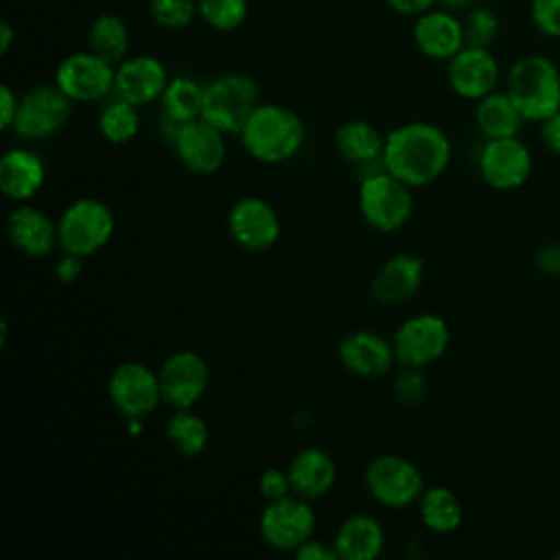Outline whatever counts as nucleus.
<instances>
[{
  "label": "nucleus",
  "instance_id": "obj_22",
  "mask_svg": "<svg viewBox=\"0 0 560 560\" xmlns=\"http://www.w3.org/2000/svg\"><path fill=\"white\" fill-rule=\"evenodd\" d=\"M424 278V262L413 254H394L374 273L370 291L378 304L394 306L413 298Z\"/></svg>",
  "mask_w": 560,
  "mask_h": 560
},
{
  "label": "nucleus",
  "instance_id": "obj_14",
  "mask_svg": "<svg viewBox=\"0 0 560 560\" xmlns=\"http://www.w3.org/2000/svg\"><path fill=\"white\" fill-rule=\"evenodd\" d=\"M225 136L228 133H223L208 120L195 118L190 122L177 125L168 142L186 171H190L192 175L206 177V175H214L225 164V158H228Z\"/></svg>",
  "mask_w": 560,
  "mask_h": 560
},
{
  "label": "nucleus",
  "instance_id": "obj_1",
  "mask_svg": "<svg viewBox=\"0 0 560 560\" xmlns=\"http://www.w3.org/2000/svg\"><path fill=\"white\" fill-rule=\"evenodd\" d=\"M448 136L433 122L411 120L385 136L383 166L411 188L433 184L451 164Z\"/></svg>",
  "mask_w": 560,
  "mask_h": 560
},
{
  "label": "nucleus",
  "instance_id": "obj_37",
  "mask_svg": "<svg viewBox=\"0 0 560 560\" xmlns=\"http://www.w3.org/2000/svg\"><path fill=\"white\" fill-rule=\"evenodd\" d=\"M529 18L538 33L560 39V0H529Z\"/></svg>",
  "mask_w": 560,
  "mask_h": 560
},
{
  "label": "nucleus",
  "instance_id": "obj_12",
  "mask_svg": "<svg viewBox=\"0 0 560 560\" xmlns=\"http://www.w3.org/2000/svg\"><path fill=\"white\" fill-rule=\"evenodd\" d=\"M107 396L120 416L147 418L162 402L158 370L140 361L118 363L107 378Z\"/></svg>",
  "mask_w": 560,
  "mask_h": 560
},
{
  "label": "nucleus",
  "instance_id": "obj_30",
  "mask_svg": "<svg viewBox=\"0 0 560 560\" xmlns=\"http://www.w3.org/2000/svg\"><path fill=\"white\" fill-rule=\"evenodd\" d=\"M164 433L171 448L182 457H199L210 442V429L192 407L173 409Z\"/></svg>",
  "mask_w": 560,
  "mask_h": 560
},
{
  "label": "nucleus",
  "instance_id": "obj_8",
  "mask_svg": "<svg viewBox=\"0 0 560 560\" xmlns=\"http://www.w3.org/2000/svg\"><path fill=\"white\" fill-rule=\"evenodd\" d=\"M70 114L72 101L55 83H42L20 96L11 131L22 140H46L66 127Z\"/></svg>",
  "mask_w": 560,
  "mask_h": 560
},
{
  "label": "nucleus",
  "instance_id": "obj_41",
  "mask_svg": "<svg viewBox=\"0 0 560 560\" xmlns=\"http://www.w3.org/2000/svg\"><path fill=\"white\" fill-rule=\"evenodd\" d=\"M20 96L11 90V85H0V129H11L18 114Z\"/></svg>",
  "mask_w": 560,
  "mask_h": 560
},
{
  "label": "nucleus",
  "instance_id": "obj_23",
  "mask_svg": "<svg viewBox=\"0 0 560 560\" xmlns=\"http://www.w3.org/2000/svg\"><path fill=\"white\" fill-rule=\"evenodd\" d=\"M7 236L15 249L31 258H44L59 245L57 221L28 203L9 212Z\"/></svg>",
  "mask_w": 560,
  "mask_h": 560
},
{
  "label": "nucleus",
  "instance_id": "obj_42",
  "mask_svg": "<svg viewBox=\"0 0 560 560\" xmlns=\"http://www.w3.org/2000/svg\"><path fill=\"white\" fill-rule=\"evenodd\" d=\"M538 125H540V140L545 149L560 155V109Z\"/></svg>",
  "mask_w": 560,
  "mask_h": 560
},
{
  "label": "nucleus",
  "instance_id": "obj_11",
  "mask_svg": "<svg viewBox=\"0 0 560 560\" xmlns=\"http://www.w3.org/2000/svg\"><path fill=\"white\" fill-rule=\"evenodd\" d=\"M116 66L96 52L74 50L66 55L55 70V85L72 103H94L114 92Z\"/></svg>",
  "mask_w": 560,
  "mask_h": 560
},
{
  "label": "nucleus",
  "instance_id": "obj_13",
  "mask_svg": "<svg viewBox=\"0 0 560 560\" xmlns=\"http://www.w3.org/2000/svg\"><path fill=\"white\" fill-rule=\"evenodd\" d=\"M158 381L164 405L171 409H190L208 392L210 368L201 354L177 350L158 368Z\"/></svg>",
  "mask_w": 560,
  "mask_h": 560
},
{
  "label": "nucleus",
  "instance_id": "obj_29",
  "mask_svg": "<svg viewBox=\"0 0 560 560\" xmlns=\"http://www.w3.org/2000/svg\"><path fill=\"white\" fill-rule=\"evenodd\" d=\"M160 107H162V120L173 125H184L195 118H201L203 83L186 74L171 77L160 96Z\"/></svg>",
  "mask_w": 560,
  "mask_h": 560
},
{
  "label": "nucleus",
  "instance_id": "obj_26",
  "mask_svg": "<svg viewBox=\"0 0 560 560\" xmlns=\"http://www.w3.org/2000/svg\"><path fill=\"white\" fill-rule=\"evenodd\" d=\"M339 560H374L383 553L385 532L372 514H350L341 521L332 538Z\"/></svg>",
  "mask_w": 560,
  "mask_h": 560
},
{
  "label": "nucleus",
  "instance_id": "obj_32",
  "mask_svg": "<svg viewBox=\"0 0 560 560\" xmlns=\"http://www.w3.org/2000/svg\"><path fill=\"white\" fill-rule=\"evenodd\" d=\"M140 107L116 96L98 114V133L112 144H127L140 131Z\"/></svg>",
  "mask_w": 560,
  "mask_h": 560
},
{
  "label": "nucleus",
  "instance_id": "obj_35",
  "mask_svg": "<svg viewBox=\"0 0 560 560\" xmlns=\"http://www.w3.org/2000/svg\"><path fill=\"white\" fill-rule=\"evenodd\" d=\"M466 44L488 48L499 35V18L488 7H472L464 18Z\"/></svg>",
  "mask_w": 560,
  "mask_h": 560
},
{
  "label": "nucleus",
  "instance_id": "obj_44",
  "mask_svg": "<svg viewBox=\"0 0 560 560\" xmlns=\"http://www.w3.org/2000/svg\"><path fill=\"white\" fill-rule=\"evenodd\" d=\"M389 9H394L400 15H420L433 7L440 4V0H385Z\"/></svg>",
  "mask_w": 560,
  "mask_h": 560
},
{
  "label": "nucleus",
  "instance_id": "obj_28",
  "mask_svg": "<svg viewBox=\"0 0 560 560\" xmlns=\"http://www.w3.org/2000/svg\"><path fill=\"white\" fill-rule=\"evenodd\" d=\"M422 525L433 534H451L464 521V505L448 486H429L418 499Z\"/></svg>",
  "mask_w": 560,
  "mask_h": 560
},
{
  "label": "nucleus",
  "instance_id": "obj_36",
  "mask_svg": "<svg viewBox=\"0 0 560 560\" xmlns=\"http://www.w3.org/2000/svg\"><path fill=\"white\" fill-rule=\"evenodd\" d=\"M427 394V378L420 368H400L398 376L394 378V398L405 405L413 407L424 400Z\"/></svg>",
  "mask_w": 560,
  "mask_h": 560
},
{
  "label": "nucleus",
  "instance_id": "obj_3",
  "mask_svg": "<svg viewBox=\"0 0 560 560\" xmlns=\"http://www.w3.org/2000/svg\"><path fill=\"white\" fill-rule=\"evenodd\" d=\"M505 92L525 122H542L560 109V68L545 55H525L510 66Z\"/></svg>",
  "mask_w": 560,
  "mask_h": 560
},
{
  "label": "nucleus",
  "instance_id": "obj_24",
  "mask_svg": "<svg viewBox=\"0 0 560 560\" xmlns=\"http://www.w3.org/2000/svg\"><path fill=\"white\" fill-rule=\"evenodd\" d=\"M46 182V164L44 160L26 149L13 147L0 158V190L4 197L24 203L33 199Z\"/></svg>",
  "mask_w": 560,
  "mask_h": 560
},
{
  "label": "nucleus",
  "instance_id": "obj_20",
  "mask_svg": "<svg viewBox=\"0 0 560 560\" xmlns=\"http://www.w3.org/2000/svg\"><path fill=\"white\" fill-rule=\"evenodd\" d=\"M339 363L354 376L361 378H381L396 363L394 346L389 339L376 330H352L348 332L337 348Z\"/></svg>",
  "mask_w": 560,
  "mask_h": 560
},
{
  "label": "nucleus",
  "instance_id": "obj_47",
  "mask_svg": "<svg viewBox=\"0 0 560 560\" xmlns=\"http://www.w3.org/2000/svg\"><path fill=\"white\" fill-rule=\"evenodd\" d=\"M558 558H560V551H558Z\"/></svg>",
  "mask_w": 560,
  "mask_h": 560
},
{
  "label": "nucleus",
  "instance_id": "obj_17",
  "mask_svg": "<svg viewBox=\"0 0 560 560\" xmlns=\"http://www.w3.org/2000/svg\"><path fill=\"white\" fill-rule=\"evenodd\" d=\"M501 79V66L490 48L466 44L446 61L448 88L466 101H479L494 92Z\"/></svg>",
  "mask_w": 560,
  "mask_h": 560
},
{
  "label": "nucleus",
  "instance_id": "obj_45",
  "mask_svg": "<svg viewBox=\"0 0 560 560\" xmlns=\"http://www.w3.org/2000/svg\"><path fill=\"white\" fill-rule=\"evenodd\" d=\"M13 39H15V28L11 26L9 20H0V52L7 55L13 46Z\"/></svg>",
  "mask_w": 560,
  "mask_h": 560
},
{
  "label": "nucleus",
  "instance_id": "obj_34",
  "mask_svg": "<svg viewBox=\"0 0 560 560\" xmlns=\"http://www.w3.org/2000/svg\"><path fill=\"white\" fill-rule=\"evenodd\" d=\"M151 20L166 31H184L199 18L197 0H149Z\"/></svg>",
  "mask_w": 560,
  "mask_h": 560
},
{
  "label": "nucleus",
  "instance_id": "obj_16",
  "mask_svg": "<svg viewBox=\"0 0 560 560\" xmlns=\"http://www.w3.org/2000/svg\"><path fill=\"white\" fill-rule=\"evenodd\" d=\"M228 232L232 241L247 252H267L280 238V217L276 208L260 197H241L228 210Z\"/></svg>",
  "mask_w": 560,
  "mask_h": 560
},
{
  "label": "nucleus",
  "instance_id": "obj_46",
  "mask_svg": "<svg viewBox=\"0 0 560 560\" xmlns=\"http://www.w3.org/2000/svg\"><path fill=\"white\" fill-rule=\"evenodd\" d=\"M470 2H472V0H440V7H446V9L455 11V9H466V7H470Z\"/></svg>",
  "mask_w": 560,
  "mask_h": 560
},
{
  "label": "nucleus",
  "instance_id": "obj_27",
  "mask_svg": "<svg viewBox=\"0 0 560 560\" xmlns=\"http://www.w3.org/2000/svg\"><path fill=\"white\" fill-rule=\"evenodd\" d=\"M475 122L486 140L518 136L525 118L512 103L505 90H494L477 101Z\"/></svg>",
  "mask_w": 560,
  "mask_h": 560
},
{
  "label": "nucleus",
  "instance_id": "obj_9",
  "mask_svg": "<svg viewBox=\"0 0 560 560\" xmlns=\"http://www.w3.org/2000/svg\"><path fill=\"white\" fill-rule=\"evenodd\" d=\"M451 343V328L435 313H418L407 317L394 332L392 346L400 368H427L435 363Z\"/></svg>",
  "mask_w": 560,
  "mask_h": 560
},
{
  "label": "nucleus",
  "instance_id": "obj_31",
  "mask_svg": "<svg viewBox=\"0 0 560 560\" xmlns=\"http://www.w3.org/2000/svg\"><path fill=\"white\" fill-rule=\"evenodd\" d=\"M129 26L116 13H101L88 28V48L109 63H120L129 52Z\"/></svg>",
  "mask_w": 560,
  "mask_h": 560
},
{
  "label": "nucleus",
  "instance_id": "obj_18",
  "mask_svg": "<svg viewBox=\"0 0 560 560\" xmlns=\"http://www.w3.org/2000/svg\"><path fill=\"white\" fill-rule=\"evenodd\" d=\"M411 39L424 57L435 61H448L466 46L464 20H459L451 9L438 4L416 15Z\"/></svg>",
  "mask_w": 560,
  "mask_h": 560
},
{
  "label": "nucleus",
  "instance_id": "obj_6",
  "mask_svg": "<svg viewBox=\"0 0 560 560\" xmlns=\"http://www.w3.org/2000/svg\"><path fill=\"white\" fill-rule=\"evenodd\" d=\"M258 83L243 72H225L203 83L201 118L223 133L238 136L256 105L260 103Z\"/></svg>",
  "mask_w": 560,
  "mask_h": 560
},
{
  "label": "nucleus",
  "instance_id": "obj_39",
  "mask_svg": "<svg viewBox=\"0 0 560 560\" xmlns=\"http://www.w3.org/2000/svg\"><path fill=\"white\" fill-rule=\"evenodd\" d=\"M293 556H295L298 560H339L332 540L326 542V540H319V538H315V536L308 538L302 547H298V549L293 551Z\"/></svg>",
  "mask_w": 560,
  "mask_h": 560
},
{
  "label": "nucleus",
  "instance_id": "obj_7",
  "mask_svg": "<svg viewBox=\"0 0 560 560\" xmlns=\"http://www.w3.org/2000/svg\"><path fill=\"white\" fill-rule=\"evenodd\" d=\"M363 483L376 503L392 510L418 503L427 488L420 468L396 453H383L370 459L363 472Z\"/></svg>",
  "mask_w": 560,
  "mask_h": 560
},
{
  "label": "nucleus",
  "instance_id": "obj_2",
  "mask_svg": "<svg viewBox=\"0 0 560 560\" xmlns=\"http://www.w3.org/2000/svg\"><path fill=\"white\" fill-rule=\"evenodd\" d=\"M243 149L262 164H282L295 158L306 140V127L298 112L278 103H258L241 133Z\"/></svg>",
  "mask_w": 560,
  "mask_h": 560
},
{
  "label": "nucleus",
  "instance_id": "obj_21",
  "mask_svg": "<svg viewBox=\"0 0 560 560\" xmlns=\"http://www.w3.org/2000/svg\"><path fill=\"white\" fill-rule=\"evenodd\" d=\"M332 144L343 162L352 164L359 175H370L383 166L385 136L368 120L352 118L337 127Z\"/></svg>",
  "mask_w": 560,
  "mask_h": 560
},
{
  "label": "nucleus",
  "instance_id": "obj_38",
  "mask_svg": "<svg viewBox=\"0 0 560 560\" xmlns=\"http://www.w3.org/2000/svg\"><path fill=\"white\" fill-rule=\"evenodd\" d=\"M258 492L265 501H276L282 497L293 494V486H291V477L287 468H278V466H269L260 472L258 477Z\"/></svg>",
  "mask_w": 560,
  "mask_h": 560
},
{
  "label": "nucleus",
  "instance_id": "obj_4",
  "mask_svg": "<svg viewBox=\"0 0 560 560\" xmlns=\"http://www.w3.org/2000/svg\"><path fill=\"white\" fill-rule=\"evenodd\" d=\"M357 201L363 221L383 234H392L405 228L413 212L411 186L385 168L361 177Z\"/></svg>",
  "mask_w": 560,
  "mask_h": 560
},
{
  "label": "nucleus",
  "instance_id": "obj_5",
  "mask_svg": "<svg viewBox=\"0 0 560 560\" xmlns=\"http://www.w3.org/2000/svg\"><path fill=\"white\" fill-rule=\"evenodd\" d=\"M116 219L112 208L96 197H79L57 219L59 247L81 258L101 252L114 236Z\"/></svg>",
  "mask_w": 560,
  "mask_h": 560
},
{
  "label": "nucleus",
  "instance_id": "obj_15",
  "mask_svg": "<svg viewBox=\"0 0 560 560\" xmlns=\"http://www.w3.org/2000/svg\"><path fill=\"white\" fill-rule=\"evenodd\" d=\"M477 168L481 179L490 188L514 190L529 179L534 158L529 147L523 140H518V136L497 138L483 142L477 155Z\"/></svg>",
  "mask_w": 560,
  "mask_h": 560
},
{
  "label": "nucleus",
  "instance_id": "obj_10",
  "mask_svg": "<svg viewBox=\"0 0 560 560\" xmlns=\"http://www.w3.org/2000/svg\"><path fill=\"white\" fill-rule=\"evenodd\" d=\"M258 529L271 549L293 553L315 534V512L311 501L295 492L276 501H267L260 512Z\"/></svg>",
  "mask_w": 560,
  "mask_h": 560
},
{
  "label": "nucleus",
  "instance_id": "obj_25",
  "mask_svg": "<svg viewBox=\"0 0 560 560\" xmlns=\"http://www.w3.org/2000/svg\"><path fill=\"white\" fill-rule=\"evenodd\" d=\"M293 492L313 501L328 494L337 481L332 455L319 446H306L293 455L287 466Z\"/></svg>",
  "mask_w": 560,
  "mask_h": 560
},
{
  "label": "nucleus",
  "instance_id": "obj_40",
  "mask_svg": "<svg viewBox=\"0 0 560 560\" xmlns=\"http://www.w3.org/2000/svg\"><path fill=\"white\" fill-rule=\"evenodd\" d=\"M534 265L545 276H560V243L542 245L534 256Z\"/></svg>",
  "mask_w": 560,
  "mask_h": 560
},
{
  "label": "nucleus",
  "instance_id": "obj_33",
  "mask_svg": "<svg viewBox=\"0 0 560 560\" xmlns=\"http://www.w3.org/2000/svg\"><path fill=\"white\" fill-rule=\"evenodd\" d=\"M199 18L219 33L241 28L249 13V0H197Z\"/></svg>",
  "mask_w": 560,
  "mask_h": 560
},
{
  "label": "nucleus",
  "instance_id": "obj_43",
  "mask_svg": "<svg viewBox=\"0 0 560 560\" xmlns=\"http://www.w3.org/2000/svg\"><path fill=\"white\" fill-rule=\"evenodd\" d=\"M55 273H57V278H59L61 282H66V284L74 282V280L83 273V258L63 252V256H61V258L57 260V265H55Z\"/></svg>",
  "mask_w": 560,
  "mask_h": 560
},
{
  "label": "nucleus",
  "instance_id": "obj_19",
  "mask_svg": "<svg viewBox=\"0 0 560 560\" xmlns=\"http://www.w3.org/2000/svg\"><path fill=\"white\" fill-rule=\"evenodd\" d=\"M168 79L166 66L155 55H127L116 63L114 94L136 107H144L160 101Z\"/></svg>",
  "mask_w": 560,
  "mask_h": 560
}]
</instances>
